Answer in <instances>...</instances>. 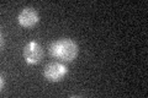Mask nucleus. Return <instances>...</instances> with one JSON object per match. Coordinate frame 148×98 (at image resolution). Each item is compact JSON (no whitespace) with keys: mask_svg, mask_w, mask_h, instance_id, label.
Returning a JSON list of instances; mask_svg holds the SVG:
<instances>
[{"mask_svg":"<svg viewBox=\"0 0 148 98\" xmlns=\"http://www.w3.org/2000/svg\"><path fill=\"white\" fill-rule=\"evenodd\" d=\"M49 53L54 58L66 60V62H72L78 55V45L72 39L62 38L53 42L49 45Z\"/></svg>","mask_w":148,"mask_h":98,"instance_id":"nucleus-1","label":"nucleus"},{"mask_svg":"<svg viewBox=\"0 0 148 98\" xmlns=\"http://www.w3.org/2000/svg\"><path fill=\"white\" fill-rule=\"evenodd\" d=\"M68 68L61 63H51L45 69L43 75L51 82H58L67 75Z\"/></svg>","mask_w":148,"mask_h":98,"instance_id":"nucleus-2","label":"nucleus"},{"mask_svg":"<svg viewBox=\"0 0 148 98\" xmlns=\"http://www.w3.org/2000/svg\"><path fill=\"white\" fill-rule=\"evenodd\" d=\"M43 57V50L37 42H29L24 48V58L27 64H37Z\"/></svg>","mask_w":148,"mask_h":98,"instance_id":"nucleus-3","label":"nucleus"},{"mask_svg":"<svg viewBox=\"0 0 148 98\" xmlns=\"http://www.w3.org/2000/svg\"><path fill=\"white\" fill-rule=\"evenodd\" d=\"M17 21L22 27H32L35 26L38 21V14L35 9L32 7H25L22 9L21 12L17 16Z\"/></svg>","mask_w":148,"mask_h":98,"instance_id":"nucleus-4","label":"nucleus"}]
</instances>
